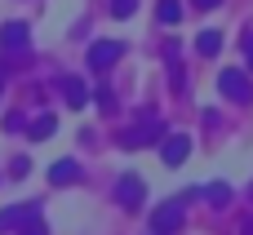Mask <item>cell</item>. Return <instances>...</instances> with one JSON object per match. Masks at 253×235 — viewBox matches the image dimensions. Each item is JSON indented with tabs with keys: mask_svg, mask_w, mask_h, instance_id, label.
I'll return each instance as SVG.
<instances>
[{
	"mask_svg": "<svg viewBox=\"0 0 253 235\" xmlns=\"http://www.w3.org/2000/svg\"><path fill=\"white\" fill-rule=\"evenodd\" d=\"M160 133H165V124H160L151 111H142V116H138V124H129V129H120V133H116V142H120V147H142V142H156Z\"/></svg>",
	"mask_w": 253,
	"mask_h": 235,
	"instance_id": "obj_1",
	"label": "cell"
},
{
	"mask_svg": "<svg viewBox=\"0 0 253 235\" xmlns=\"http://www.w3.org/2000/svg\"><path fill=\"white\" fill-rule=\"evenodd\" d=\"M182 222H187V204H182V200H169V204H160V209L151 213V231L156 235H173Z\"/></svg>",
	"mask_w": 253,
	"mask_h": 235,
	"instance_id": "obj_2",
	"label": "cell"
},
{
	"mask_svg": "<svg viewBox=\"0 0 253 235\" xmlns=\"http://www.w3.org/2000/svg\"><path fill=\"white\" fill-rule=\"evenodd\" d=\"M218 89H222V98H231V102H240V107L253 98L249 76H245V71H236V67H227V71L218 76Z\"/></svg>",
	"mask_w": 253,
	"mask_h": 235,
	"instance_id": "obj_3",
	"label": "cell"
},
{
	"mask_svg": "<svg viewBox=\"0 0 253 235\" xmlns=\"http://www.w3.org/2000/svg\"><path fill=\"white\" fill-rule=\"evenodd\" d=\"M120 53H125L120 40H93V49H89V67H93V71H107V67L120 62Z\"/></svg>",
	"mask_w": 253,
	"mask_h": 235,
	"instance_id": "obj_4",
	"label": "cell"
},
{
	"mask_svg": "<svg viewBox=\"0 0 253 235\" xmlns=\"http://www.w3.org/2000/svg\"><path fill=\"white\" fill-rule=\"evenodd\" d=\"M160 156H165V164H169V169H178V164L191 156V138H187V133H173V138H165Z\"/></svg>",
	"mask_w": 253,
	"mask_h": 235,
	"instance_id": "obj_5",
	"label": "cell"
},
{
	"mask_svg": "<svg viewBox=\"0 0 253 235\" xmlns=\"http://www.w3.org/2000/svg\"><path fill=\"white\" fill-rule=\"evenodd\" d=\"M116 200H120L125 209H138V204H142V178H138V173H125V178L116 182Z\"/></svg>",
	"mask_w": 253,
	"mask_h": 235,
	"instance_id": "obj_6",
	"label": "cell"
},
{
	"mask_svg": "<svg viewBox=\"0 0 253 235\" xmlns=\"http://www.w3.org/2000/svg\"><path fill=\"white\" fill-rule=\"evenodd\" d=\"M58 133V116L53 111H44V116H36L31 124H27V138H36V142H44V138H53Z\"/></svg>",
	"mask_w": 253,
	"mask_h": 235,
	"instance_id": "obj_7",
	"label": "cell"
},
{
	"mask_svg": "<svg viewBox=\"0 0 253 235\" xmlns=\"http://www.w3.org/2000/svg\"><path fill=\"white\" fill-rule=\"evenodd\" d=\"M0 44L4 49H27V22H4L0 27Z\"/></svg>",
	"mask_w": 253,
	"mask_h": 235,
	"instance_id": "obj_8",
	"label": "cell"
},
{
	"mask_svg": "<svg viewBox=\"0 0 253 235\" xmlns=\"http://www.w3.org/2000/svg\"><path fill=\"white\" fill-rule=\"evenodd\" d=\"M182 44H165V62H169V80H173V89H187V76H182V53H178Z\"/></svg>",
	"mask_w": 253,
	"mask_h": 235,
	"instance_id": "obj_9",
	"label": "cell"
},
{
	"mask_svg": "<svg viewBox=\"0 0 253 235\" xmlns=\"http://www.w3.org/2000/svg\"><path fill=\"white\" fill-rule=\"evenodd\" d=\"M49 182H53V187H67V182H80V164H76V160H58V164L49 169Z\"/></svg>",
	"mask_w": 253,
	"mask_h": 235,
	"instance_id": "obj_10",
	"label": "cell"
},
{
	"mask_svg": "<svg viewBox=\"0 0 253 235\" xmlns=\"http://www.w3.org/2000/svg\"><path fill=\"white\" fill-rule=\"evenodd\" d=\"M62 93H67V102H71L76 111L89 102V84H84V80H76V76H67V80H62Z\"/></svg>",
	"mask_w": 253,
	"mask_h": 235,
	"instance_id": "obj_11",
	"label": "cell"
},
{
	"mask_svg": "<svg viewBox=\"0 0 253 235\" xmlns=\"http://www.w3.org/2000/svg\"><path fill=\"white\" fill-rule=\"evenodd\" d=\"M31 218H40L31 204H27V209H4V213H0V231H13L18 222H31Z\"/></svg>",
	"mask_w": 253,
	"mask_h": 235,
	"instance_id": "obj_12",
	"label": "cell"
},
{
	"mask_svg": "<svg viewBox=\"0 0 253 235\" xmlns=\"http://www.w3.org/2000/svg\"><path fill=\"white\" fill-rule=\"evenodd\" d=\"M196 49H200L205 58H213V53L222 49V36H218V31H200V36H196Z\"/></svg>",
	"mask_w": 253,
	"mask_h": 235,
	"instance_id": "obj_13",
	"label": "cell"
},
{
	"mask_svg": "<svg viewBox=\"0 0 253 235\" xmlns=\"http://www.w3.org/2000/svg\"><path fill=\"white\" fill-rule=\"evenodd\" d=\"M205 200H209L213 209H222V204H231V187H227V182H213V187H205Z\"/></svg>",
	"mask_w": 253,
	"mask_h": 235,
	"instance_id": "obj_14",
	"label": "cell"
},
{
	"mask_svg": "<svg viewBox=\"0 0 253 235\" xmlns=\"http://www.w3.org/2000/svg\"><path fill=\"white\" fill-rule=\"evenodd\" d=\"M156 13H160V22H169V27H173V22L182 18V4H178V0H160V4H156Z\"/></svg>",
	"mask_w": 253,
	"mask_h": 235,
	"instance_id": "obj_15",
	"label": "cell"
},
{
	"mask_svg": "<svg viewBox=\"0 0 253 235\" xmlns=\"http://www.w3.org/2000/svg\"><path fill=\"white\" fill-rule=\"evenodd\" d=\"M133 9H138V0H111V13L116 18H133Z\"/></svg>",
	"mask_w": 253,
	"mask_h": 235,
	"instance_id": "obj_16",
	"label": "cell"
},
{
	"mask_svg": "<svg viewBox=\"0 0 253 235\" xmlns=\"http://www.w3.org/2000/svg\"><path fill=\"white\" fill-rule=\"evenodd\" d=\"M22 235H49V227H44V218H31V222L22 227Z\"/></svg>",
	"mask_w": 253,
	"mask_h": 235,
	"instance_id": "obj_17",
	"label": "cell"
},
{
	"mask_svg": "<svg viewBox=\"0 0 253 235\" xmlns=\"http://www.w3.org/2000/svg\"><path fill=\"white\" fill-rule=\"evenodd\" d=\"M98 107H102V111H111V107H116V98H111V89H107V84L98 89Z\"/></svg>",
	"mask_w": 253,
	"mask_h": 235,
	"instance_id": "obj_18",
	"label": "cell"
},
{
	"mask_svg": "<svg viewBox=\"0 0 253 235\" xmlns=\"http://www.w3.org/2000/svg\"><path fill=\"white\" fill-rule=\"evenodd\" d=\"M27 169H31V164H27V156H18V160H13V169H9V173H13V178H27Z\"/></svg>",
	"mask_w": 253,
	"mask_h": 235,
	"instance_id": "obj_19",
	"label": "cell"
},
{
	"mask_svg": "<svg viewBox=\"0 0 253 235\" xmlns=\"http://www.w3.org/2000/svg\"><path fill=\"white\" fill-rule=\"evenodd\" d=\"M191 4H196V9H218L222 0H191Z\"/></svg>",
	"mask_w": 253,
	"mask_h": 235,
	"instance_id": "obj_20",
	"label": "cell"
},
{
	"mask_svg": "<svg viewBox=\"0 0 253 235\" xmlns=\"http://www.w3.org/2000/svg\"><path fill=\"white\" fill-rule=\"evenodd\" d=\"M240 235H253V218H245V222H240Z\"/></svg>",
	"mask_w": 253,
	"mask_h": 235,
	"instance_id": "obj_21",
	"label": "cell"
},
{
	"mask_svg": "<svg viewBox=\"0 0 253 235\" xmlns=\"http://www.w3.org/2000/svg\"><path fill=\"white\" fill-rule=\"evenodd\" d=\"M245 58H249V67H253V36L245 40Z\"/></svg>",
	"mask_w": 253,
	"mask_h": 235,
	"instance_id": "obj_22",
	"label": "cell"
}]
</instances>
